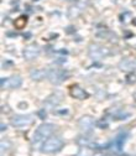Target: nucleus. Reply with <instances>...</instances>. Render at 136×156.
Listing matches in <instances>:
<instances>
[{
  "label": "nucleus",
  "instance_id": "nucleus-15",
  "mask_svg": "<svg viewBox=\"0 0 136 156\" xmlns=\"http://www.w3.org/2000/svg\"><path fill=\"white\" fill-rule=\"evenodd\" d=\"M26 24H27V17H26L25 15L19 16V17L15 20V21H14V26H15L16 30H23V29H25Z\"/></svg>",
  "mask_w": 136,
  "mask_h": 156
},
{
  "label": "nucleus",
  "instance_id": "nucleus-29",
  "mask_svg": "<svg viewBox=\"0 0 136 156\" xmlns=\"http://www.w3.org/2000/svg\"><path fill=\"white\" fill-rule=\"evenodd\" d=\"M35 2H37V0H35Z\"/></svg>",
  "mask_w": 136,
  "mask_h": 156
},
{
  "label": "nucleus",
  "instance_id": "nucleus-21",
  "mask_svg": "<svg viewBox=\"0 0 136 156\" xmlns=\"http://www.w3.org/2000/svg\"><path fill=\"white\" fill-rule=\"evenodd\" d=\"M67 32L68 34H72V32H76V29L73 27V26H68L67 27Z\"/></svg>",
  "mask_w": 136,
  "mask_h": 156
},
{
  "label": "nucleus",
  "instance_id": "nucleus-17",
  "mask_svg": "<svg viewBox=\"0 0 136 156\" xmlns=\"http://www.w3.org/2000/svg\"><path fill=\"white\" fill-rule=\"evenodd\" d=\"M128 117H130V113H124V112L116 113V114H114V115H113L114 120H121V119H125Z\"/></svg>",
  "mask_w": 136,
  "mask_h": 156
},
{
  "label": "nucleus",
  "instance_id": "nucleus-4",
  "mask_svg": "<svg viewBox=\"0 0 136 156\" xmlns=\"http://www.w3.org/2000/svg\"><path fill=\"white\" fill-rule=\"evenodd\" d=\"M69 76V73L66 69H48V79L52 84H61L67 77Z\"/></svg>",
  "mask_w": 136,
  "mask_h": 156
},
{
  "label": "nucleus",
  "instance_id": "nucleus-12",
  "mask_svg": "<svg viewBox=\"0 0 136 156\" xmlns=\"http://www.w3.org/2000/svg\"><path fill=\"white\" fill-rule=\"evenodd\" d=\"M30 77L32 81H42L45 78H48V69L44 68H36L30 72Z\"/></svg>",
  "mask_w": 136,
  "mask_h": 156
},
{
  "label": "nucleus",
  "instance_id": "nucleus-25",
  "mask_svg": "<svg viewBox=\"0 0 136 156\" xmlns=\"http://www.w3.org/2000/svg\"><path fill=\"white\" fill-rule=\"evenodd\" d=\"M6 130V125H4V124H2V131H5Z\"/></svg>",
  "mask_w": 136,
  "mask_h": 156
},
{
  "label": "nucleus",
  "instance_id": "nucleus-9",
  "mask_svg": "<svg viewBox=\"0 0 136 156\" xmlns=\"http://www.w3.org/2000/svg\"><path fill=\"white\" fill-rule=\"evenodd\" d=\"M62 100H63V94H62L61 92H55L52 93L51 96H48L45 100V106L47 108H55L57 107L58 104L62 103Z\"/></svg>",
  "mask_w": 136,
  "mask_h": 156
},
{
  "label": "nucleus",
  "instance_id": "nucleus-20",
  "mask_svg": "<svg viewBox=\"0 0 136 156\" xmlns=\"http://www.w3.org/2000/svg\"><path fill=\"white\" fill-rule=\"evenodd\" d=\"M37 115H38V118H40V119H46V117H47V113H46V110H45V109H40V110L37 112Z\"/></svg>",
  "mask_w": 136,
  "mask_h": 156
},
{
  "label": "nucleus",
  "instance_id": "nucleus-1",
  "mask_svg": "<svg viewBox=\"0 0 136 156\" xmlns=\"http://www.w3.org/2000/svg\"><path fill=\"white\" fill-rule=\"evenodd\" d=\"M53 130H55V125H53V124H51V123H44V124H41V125L36 129L35 134H34L32 141H34L35 144H37V142H40V141L47 139L50 135L53 133Z\"/></svg>",
  "mask_w": 136,
  "mask_h": 156
},
{
  "label": "nucleus",
  "instance_id": "nucleus-3",
  "mask_svg": "<svg viewBox=\"0 0 136 156\" xmlns=\"http://www.w3.org/2000/svg\"><path fill=\"white\" fill-rule=\"evenodd\" d=\"M88 54L94 60H100V58H104L110 55V51L109 48L107 47H103L101 45H98V44H92L89 47H88Z\"/></svg>",
  "mask_w": 136,
  "mask_h": 156
},
{
  "label": "nucleus",
  "instance_id": "nucleus-28",
  "mask_svg": "<svg viewBox=\"0 0 136 156\" xmlns=\"http://www.w3.org/2000/svg\"><path fill=\"white\" fill-rule=\"evenodd\" d=\"M134 98H135V99H136V93H134Z\"/></svg>",
  "mask_w": 136,
  "mask_h": 156
},
{
  "label": "nucleus",
  "instance_id": "nucleus-22",
  "mask_svg": "<svg viewBox=\"0 0 136 156\" xmlns=\"http://www.w3.org/2000/svg\"><path fill=\"white\" fill-rule=\"evenodd\" d=\"M56 114H59V115H63V114H68V109H65V110H57Z\"/></svg>",
  "mask_w": 136,
  "mask_h": 156
},
{
  "label": "nucleus",
  "instance_id": "nucleus-27",
  "mask_svg": "<svg viewBox=\"0 0 136 156\" xmlns=\"http://www.w3.org/2000/svg\"><path fill=\"white\" fill-rule=\"evenodd\" d=\"M132 5H134V6H136V0H132Z\"/></svg>",
  "mask_w": 136,
  "mask_h": 156
},
{
  "label": "nucleus",
  "instance_id": "nucleus-13",
  "mask_svg": "<svg viewBox=\"0 0 136 156\" xmlns=\"http://www.w3.org/2000/svg\"><path fill=\"white\" fill-rule=\"evenodd\" d=\"M119 68L121 71H134L136 69V60L125 58L119 63Z\"/></svg>",
  "mask_w": 136,
  "mask_h": 156
},
{
  "label": "nucleus",
  "instance_id": "nucleus-11",
  "mask_svg": "<svg viewBox=\"0 0 136 156\" xmlns=\"http://www.w3.org/2000/svg\"><path fill=\"white\" fill-rule=\"evenodd\" d=\"M78 127L82 131H84V133H90L92 129L94 128V119L89 115H84V117H82L78 121Z\"/></svg>",
  "mask_w": 136,
  "mask_h": 156
},
{
  "label": "nucleus",
  "instance_id": "nucleus-6",
  "mask_svg": "<svg viewBox=\"0 0 136 156\" xmlns=\"http://www.w3.org/2000/svg\"><path fill=\"white\" fill-rule=\"evenodd\" d=\"M34 121L32 119V115L30 114H26V115H15L10 119V123H11L13 127H16V128H24V127H27L30 125L31 123Z\"/></svg>",
  "mask_w": 136,
  "mask_h": 156
},
{
  "label": "nucleus",
  "instance_id": "nucleus-14",
  "mask_svg": "<svg viewBox=\"0 0 136 156\" xmlns=\"http://www.w3.org/2000/svg\"><path fill=\"white\" fill-rule=\"evenodd\" d=\"M97 37H100V38H104V40H110V38L116 40V35L113 34L111 31H109V30H99L97 32Z\"/></svg>",
  "mask_w": 136,
  "mask_h": 156
},
{
  "label": "nucleus",
  "instance_id": "nucleus-26",
  "mask_svg": "<svg viewBox=\"0 0 136 156\" xmlns=\"http://www.w3.org/2000/svg\"><path fill=\"white\" fill-rule=\"evenodd\" d=\"M131 23H132V25H134V26H136V17H135V19L132 20V21H131Z\"/></svg>",
  "mask_w": 136,
  "mask_h": 156
},
{
  "label": "nucleus",
  "instance_id": "nucleus-16",
  "mask_svg": "<svg viewBox=\"0 0 136 156\" xmlns=\"http://www.w3.org/2000/svg\"><path fill=\"white\" fill-rule=\"evenodd\" d=\"M82 10L78 8V6H71L69 10H68V16L72 19V17H77L79 14H80Z\"/></svg>",
  "mask_w": 136,
  "mask_h": 156
},
{
  "label": "nucleus",
  "instance_id": "nucleus-7",
  "mask_svg": "<svg viewBox=\"0 0 136 156\" xmlns=\"http://www.w3.org/2000/svg\"><path fill=\"white\" fill-rule=\"evenodd\" d=\"M40 51H41V50H40L38 45L31 44V45L26 46L25 50H24V52H23L24 58H25L26 61H32V60H35V58L40 55Z\"/></svg>",
  "mask_w": 136,
  "mask_h": 156
},
{
  "label": "nucleus",
  "instance_id": "nucleus-2",
  "mask_svg": "<svg viewBox=\"0 0 136 156\" xmlns=\"http://www.w3.org/2000/svg\"><path fill=\"white\" fill-rule=\"evenodd\" d=\"M62 148H63V141H62V139L55 136V138H50L45 141L41 151L46 152V154H53V152L59 151Z\"/></svg>",
  "mask_w": 136,
  "mask_h": 156
},
{
  "label": "nucleus",
  "instance_id": "nucleus-19",
  "mask_svg": "<svg viewBox=\"0 0 136 156\" xmlns=\"http://www.w3.org/2000/svg\"><path fill=\"white\" fill-rule=\"evenodd\" d=\"M126 82L129 83V84H132V83L136 82V73H129L126 76Z\"/></svg>",
  "mask_w": 136,
  "mask_h": 156
},
{
  "label": "nucleus",
  "instance_id": "nucleus-8",
  "mask_svg": "<svg viewBox=\"0 0 136 156\" xmlns=\"http://www.w3.org/2000/svg\"><path fill=\"white\" fill-rule=\"evenodd\" d=\"M69 94H71V97L76 98V99H79V100H84V99H87V98L89 97L88 92H87L86 89H83V88H82L80 86H78V84L71 86V88H69Z\"/></svg>",
  "mask_w": 136,
  "mask_h": 156
},
{
  "label": "nucleus",
  "instance_id": "nucleus-23",
  "mask_svg": "<svg viewBox=\"0 0 136 156\" xmlns=\"http://www.w3.org/2000/svg\"><path fill=\"white\" fill-rule=\"evenodd\" d=\"M6 35H8V36H11V37H16V36H17L16 32H8Z\"/></svg>",
  "mask_w": 136,
  "mask_h": 156
},
{
  "label": "nucleus",
  "instance_id": "nucleus-18",
  "mask_svg": "<svg viewBox=\"0 0 136 156\" xmlns=\"http://www.w3.org/2000/svg\"><path fill=\"white\" fill-rule=\"evenodd\" d=\"M108 125H109V123H108L107 120H104V118H103L101 120H98V121H97V127H98L99 129H107Z\"/></svg>",
  "mask_w": 136,
  "mask_h": 156
},
{
  "label": "nucleus",
  "instance_id": "nucleus-24",
  "mask_svg": "<svg viewBox=\"0 0 136 156\" xmlns=\"http://www.w3.org/2000/svg\"><path fill=\"white\" fill-rule=\"evenodd\" d=\"M24 37H25V38H30V37H31V34H30V32H26V34L24 35Z\"/></svg>",
  "mask_w": 136,
  "mask_h": 156
},
{
  "label": "nucleus",
  "instance_id": "nucleus-5",
  "mask_svg": "<svg viewBox=\"0 0 136 156\" xmlns=\"http://www.w3.org/2000/svg\"><path fill=\"white\" fill-rule=\"evenodd\" d=\"M23 79L20 76H11L10 78H2L0 79V87L2 89H8V88H19L21 86Z\"/></svg>",
  "mask_w": 136,
  "mask_h": 156
},
{
  "label": "nucleus",
  "instance_id": "nucleus-10",
  "mask_svg": "<svg viewBox=\"0 0 136 156\" xmlns=\"http://www.w3.org/2000/svg\"><path fill=\"white\" fill-rule=\"evenodd\" d=\"M128 136H129V133L128 131H124V130L120 131L118 134V136L115 138L114 142H113V149L116 151V152H120L122 150V148H124V144H125V141H126Z\"/></svg>",
  "mask_w": 136,
  "mask_h": 156
}]
</instances>
